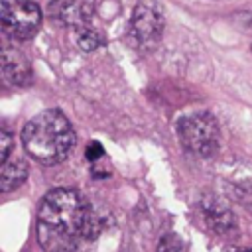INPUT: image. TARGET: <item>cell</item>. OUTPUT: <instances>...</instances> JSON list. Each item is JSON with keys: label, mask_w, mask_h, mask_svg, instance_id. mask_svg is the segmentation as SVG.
<instances>
[{"label": "cell", "mask_w": 252, "mask_h": 252, "mask_svg": "<svg viewBox=\"0 0 252 252\" xmlns=\"http://www.w3.org/2000/svg\"><path fill=\"white\" fill-rule=\"evenodd\" d=\"M165 16L161 6L156 0H140L134 6L130 26H128V39L136 49H154L163 33Z\"/></svg>", "instance_id": "4"}, {"label": "cell", "mask_w": 252, "mask_h": 252, "mask_svg": "<svg viewBox=\"0 0 252 252\" xmlns=\"http://www.w3.org/2000/svg\"><path fill=\"white\" fill-rule=\"evenodd\" d=\"M201 211H203L207 224L217 234H228L236 228V217L224 199H220L217 195H203Z\"/></svg>", "instance_id": "7"}, {"label": "cell", "mask_w": 252, "mask_h": 252, "mask_svg": "<svg viewBox=\"0 0 252 252\" xmlns=\"http://www.w3.org/2000/svg\"><path fill=\"white\" fill-rule=\"evenodd\" d=\"M10 150H12V136L8 132H0V161H8V156H10Z\"/></svg>", "instance_id": "14"}, {"label": "cell", "mask_w": 252, "mask_h": 252, "mask_svg": "<svg viewBox=\"0 0 252 252\" xmlns=\"http://www.w3.org/2000/svg\"><path fill=\"white\" fill-rule=\"evenodd\" d=\"M246 252H252V250H246Z\"/></svg>", "instance_id": "15"}, {"label": "cell", "mask_w": 252, "mask_h": 252, "mask_svg": "<svg viewBox=\"0 0 252 252\" xmlns=\"http://www.w3.org/2000/svg\"><path fill=\"white\" fill-rule=\"evenodd\" d=\"M77 32V45L83 49V51H94L102 45V35L100 32L96 30H91L89 26L87 28H81V30H75Z\"/></svg>", "instance_id": "10"}, {"label": "cell", "mask_w": 252, "mask_h": 252, "mask_svg": "<svg viewBox=\"0 0 252 252\" xmlns=\"http://www.w3.org/2000/svg\"><path fill=\"white\" fill-rule=\"evenodd\" d=\"M156 252H183V248H181V242H179V238L175 234H165L159 240Z\"/></svg>", "instance_id": "12"}, {"label": "cell", "mask_w": 252, "mask_h": 252, "mask_svg": "<svg viewBox=\"0 0 252 252\" xmlns=\"http://www.w3.org/2000/svg\"><path fill=\"white\" fill-rule=\"evenodd\" d=\"M100 230V217L75 189L57 187L39 203L37 240L45 252H73L81 240H93Z\"/></svg>", "instance_id": "1"}, {"label": "cell", "mask_w": 252, "mask_h": 252, "mask_svg": "<svg viewBox=\"0 0 252 252\" xmlns=\"http://www.w3.org/2000/svg\"><path fill=\"white\" fill-rule=\"evenodd\" d=\"M250 49H252V45H250Z\"/></svg>", "instance_id": "16"}, {"label": "cell", "mask_w": 252, "mask_h": 252, "mask_svg": "<svg viewBox=\"0 0 252 252\" xmlns=\"http://www.w3.org/2000/svg\"><path fill=\"white\" fill-rule=\"evenodd\" d=\"M102 154H104V148H102V144L96 142V140L89 142L87 148H85V158H87L89 161H96V159H100Z\"/></svg>", "instance_id": "13"}, {"label": "cell", "mask_w": 252, "mask_h": 252, "mask_svg": "<svg viewBox=\"0 0 252 252\" xmlns=\"http://www.w3.org/2000/svg\"><path fill=\"white\" fill-rule=\"evenodd\" d=\"M2 73L10 85L24 87L32 81V65L28 57L16 47L2 49Z\"/></svg>", "instance_id": "8"}, {"label": "cell", "mask_w": 252, "mask_h": 252, "mask_svg": "<svg viewBox=\"0 0 252 252\" xmlns=\"http://www.w3.org/2000/svg\"><path fill=\"white\" fill-rule=\"evenodd\" d=\"M177 134L181 144L189 152L201 158L213 156L219 148V138H220L219 124L215 116L209 112H195V114L183 116L177 122Z\"/></svg>", "instance_id": "3"}, {"label": "cell", "mask_w": 252, "mask_h": 252, "mask_svg": "<svg viewBox=\"0 0 252 252\" xmlns=\"http://www.w3.org/2000/svg\"><path fill=\"white\" fill-rule=\"evenodd\" d=\"M47 14L51 20L67 28L81 30L89 26L94 8L91 0H51L47 6Z\"/></svg>", "instance_id": "6"}, {"label": "cell", "mask_w": 252, "mask_h": 252, "mask_svg": "<svg viewBox=\"0 0 252 252\" xmlns=\"http://www.w3.org/2000/svg\"><path fill=\"white\" fill-rule=\"evenodd\" d=\"M236 199L248 209L252 211V181H242L236 185Z\"/></svg>", "instance_id": "11"}, {"label": "cell", "mask_w": 252, "mask_h": 252, "mask_svg": "<svg viewBox=\"0 0 252 252\" xmlns=\"http://www.w3.org/2000/svg\"><path fill=\"white\" fill-rule=\"evenodd\" d=\"M22 144L32 159L43 165H55L69 158L75 146V130L61 110L47 108L26 122Z\"/></svg>", "instance_id": "2"}, {"label": "cell", "mask_w": 252, "mask_h": 252, "mask_svg": "<svg viewBox=\"0 0 252 252\" xmlns=\"http://www.w3.org/2000/svg\"><path fill=\"white\" fill-rule=\"evenodd\" d=\"M0 20L10 37L26 41L37 33L41 26V10L32 0H2Z\"/></svg>", "instance_id": "5"}, {"label": "cell", "mask_w": 252, "mask_h": 252, "mask_svg": "<svg viewBox=\"0 0 252 252\" xmlns=\"http://www.w3.org/2000/svg\"><path fill=\"white\" fill-rule=\"evenodd\" d=\"M28 177V163L20 158H14L12 161H4L0 169V189L2 193L18 189Z\"/></svg>", "instance_id": "9"}]
</instances>
